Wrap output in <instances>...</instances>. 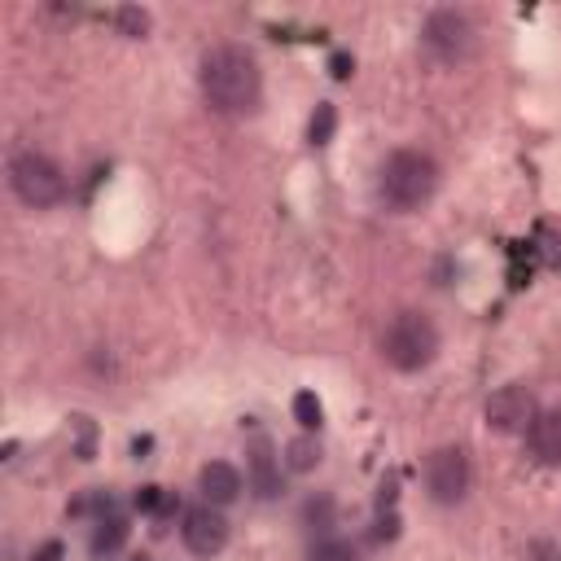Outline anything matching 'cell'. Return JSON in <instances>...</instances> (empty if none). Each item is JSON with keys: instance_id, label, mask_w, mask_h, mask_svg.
I'll list each match as a JSON object with an SVG mask.
<instances>
[{"instance_id": "cell-2", "label": "cell", "mask_w": 561, "mask_h": 561, "mask_svg": "<svg viewBox=\"0 0 561 561\" xmlns=\"http://www.w3.org/2000/svg\"><path fill=\"white\" fill-rule=\"evenodd\" d=\"M438 188V162L425 153V149H394L386 162H381V175H377V193L381 202L394 210V215H408V210H421Z\"/></svg>"}, {"instance_id": "cell-5", "label": "cell", "mask_w": 561, "mask_h": 561, "mask_svg": "<svg viewBox=\"0 0 561 561\" xmlns=\"http://www.w3.org/2000/svg\"><path fill=\"white\" fill-rule=\"evenodd\" d=\"M421 44L434 61L443 66H460L473 57V44H478V31L469 22V13L460 9H430L425 22H421Z\"/></svg>"}, {"instance_id": "cell-17", "label": "cell", "mask_w": 561, "mask_h": 561, "mask_svg": "<svg viewBox=\"0 0 561 561\" xmlns=\"http://www.w3.org/2000/svg\"><path fill=\"white\" fill-rule=\"evenodd\" d=\"M114 26L131 39H140V35H149V13L136 9V4H123V9H114Z\"/></svg>"}, {"instance_id": "cell-3", "label": "cell", "mask_w": 561, "mask_h": 561, "mask_svg": "<svg viewBox=\"0 0 561 561\" xmlns=\"http://www.w3.org/2000/svg\"><path fill=\"white\" fill-rule=\"evenodd\" d=\"M377 346H381V359L394 368V373H421V368H430L434 364V355H438V329H434V320L425 316V311H394L386 324H381V337H377Z\"/></svg>"}, {"instance_id": "cell-1", "label": "cell", "mask_w": 561, "mask_h": 561, "mask_svg": "<svg viewBox=\"0 0 561 561\" xmlns=\"http://www.w3.org/2000/svg\"><path fill=\"white\" fill-rule=\"evenodd\" d=\"M197 88H202V101L224 114V118H245L259 110V96H263V70H259V57L245 48V44H232V39H219L202 53L197 61Z\"/></svg>"}, {"instance_id": "cell-8", "label": "cell", "mask_w": 561, "mask_h": 561, "mask_svg": "<svg viewBox=\"0 0 561 561\" xmlns=\"http://www.w3.org/2000/svg\"><path fill=\"white\" fill-rule=\"evenodd\" d=\"M180 539H184V548L193 557H219L224 543H228V517H224V508H215L206 500L193 504L184 513V522H180Z\"/></svg>"}, {"instance_id": "cell-16", "label": "cell", "mask_w": 561, "mask_h": 561, "mask_svg": "<svg viewBox=\"0 0 561 561\" xmlns=\"http://www.w3.org/2000/svg\"><path fill=\"white\" fill-rule=\"evenodd\" d=\"M311 561H355V543L337 539V535H324L311 543Z\"/></svg>"}, {"instance_id": "cell-11", "label": "cell", "mask_w": 561, "mask_h": 561, "mask_svg": "<svg viewBox=\"0 0 561 561\" xmlns=\"http://www.w3.org/2000/svg\"><path fill=\"white\" fill-rule=\"evenodd\" d=\"M526 447L539 465H561V408L539 412L526 430Z\"/></svg>"}, {"instance_id": "cell-15", "label": "cell", "mask_w": 561, "mask_h": 561, "mask_svg": "<svg viewBox=\"0 0 561 561\" xmlns=\"http://www.w3.org/2000/svg\"><path fill=\"white\" fill-rule=\"evenodd\" d=\"M333 127H337V110L324 101V105H316V114H311V123H307V136H311V145H329L333 140Z\"/></svg>"}, {"instance_id": "cell-10", "label": "cell", "mask_w": 561, "mask_h": 561, "mask_svg": "<svg viewBox=\"0 0 561 561\" xmlns=\"http://www.w3.org/2000/svg\"><path fill=\"white\" fill-rule=\"evenodd\" d=\"M197 491H202V500H206V504L224 508V504L241 500L245 478H241V469H237V465H228V460H206V465L197 469Z\"/></svg>"}, {"instance_id": "cell-7", "label": "cell", "mask_w": 561, "mask_h": 561, "mask_svg": "<svg viewBox=\"0 0 561 561\" xmlns=\"http://www.w3.org/2000/svg\"><path fill=\"white\" fill-rule=\"evenodd\" d=\"M425 491L434 504H460L469 491V456L460 447H434L425 456Z\"/></svg>"}, {"instance_id": "cell-21", "label": "cell", "mask_w": 561, "mask_h": 561, "mask_svg": "<svg viewBox=\"0 0 561 561\" xmlns=\"http://www.w3.org/2000/svg\"><path fill=\"white\" fill-rule=\"evenodd\" d=\"M57 557H61V543H57V539H48V543L39 548V557H35V561H57Z\"/></svg>"}, {"instance_id": "cell-9", "label": "cell", "mask_w": 561, "mask_h": 561, "mask_svg": "<svg viewBox=\"0 0 561 561\" xmlns=\"http://www.w3.org/2000/svg\"><path fill=\"white\" fill-rule=\"evenodd\" d=\"M280 469H285V460L276 456V447L263 434H254L245 443V486L259 500H276L280 495Z\"/></svg>"}, {"instance_id": "cell-6", "label": "cell", "mask_w": 561, "mask_h": 561, "mask_svg": "<svg viewBox=\"0 0 561 561\" xmlns=\"http://www.w3.org/2000/svg\"><path fill=\"white\" fill-rule=\"evenodd\" d=\"M535 416H539L535 394H530L526 386H517V381L491 390L486 403H482V421H486L491 434H526Z\"/></svg>"}, {"instance_id": "cell-12", "label": "cell", "mask_w": 561, "mask_h": 561, "mask_svg": "<svg viewBox=\"0 0 561 561\" xmlns=\"http://www.w3.org/2000/svg\"><path fill=\"white\" fill-rule=\"evenodd\" d=\"M127 543V517L118 513H101L96 517V530H92V557H110Z\"/></svg>"}, {"instance_id": "cell-20", "label": "cell", "mask_w": 561, "mask_h": 561, "mask_svg": "<svg viewBox=\"0 0 561 561\" xmlns=\"http://www.w3.org/2000/svg\"><path fill=\"white\" fill-rule=\"evenodd\" d=\"M526 561H561V548L539 539V543H530V548H526Z\"/></svg>"}, {"instance_id": "cell-22", "label": "cell", "mask_w": 561, "mask_h": 561, "mask_svg": "<svg viewBox=\"0 0 561 561\" xmlns=\"http://www.w3.org/2000/svg\"><path fill=\"white\" fill-rule=\"evenodd\" d=\"M346 66H351V57H346V53H337V57H333V75H337V79H346Z\"/></svg>"}, {"instance_id": "cell-14", "label": "cell", "mask_w": 561, "mask_h": 561, "mask_svg": "<svg viewBox=\"0 0 561 561\" xmlns=\"http://www.w3.org/2000/svg\"><path fill=\"white\" fill-rule=\"evenodd\" d=\"M302 522L316 530V539L333 535V500H329V495H311L307 508H302Z\"/></svg>"}, {"instance_id": "cell-18", "label": "cell", "mask_w": 561, "mask_h": 561, "mask_svg": "<svg viewBox=\"0 0 561 561\" xmlns=\"http://www.w3.org/2000/svg\"><path fill=\"white\" fill-rule=\"evenodd\" d=\"M294 421L311 434V430H320V399L311 394V390H298L294 394Z\"/></svg>"}, {"instance_id": "cell-13", "label": "cell", "mask_w": 561, "mask_h": 561, "mask_svg": "<svg viewBox=\"0 0 561 561\" xmlns=\"http://www.w3.org/2000/svg\"><path fill=\"white\" fill-rule=\"evenodd\" d=\"M280 460H285V469H289V473H311V469L320 465V443H316L311 434H298V438H289V443H285Z\"/></svg>"}, {"instance_id": "cell-4", "label": "cell", "mask_w": 561, "mask_h": 561, "mask_svg": "<svg viewBox=\"0 0 561 561\" xmlns=\"http://www.w3.org/2000/svg\"><path fill=\"white\" fill-rule=\"evenodd\" d=\"M9 188H13V197L22 202V206H31V210H53L61 197H66V175H61V167L48 158V153H39V149H18V153H9Z\"/></svg>"}, {"instance_id": "cell-19", "label": "cell", "mask_w": 561, "mask_h": 561, "mask_svg": "<svg viewBox=\"0 0 561 561\" xmlns=\"http://www.w3.org/2000/svg\"><path fill=\"white\" fill-rule=\"evenodd\" d=\"M158 504H167L162 486H140V491H136V508H140V513H149V508H158Z\"/></svg>"}]
</instances>
